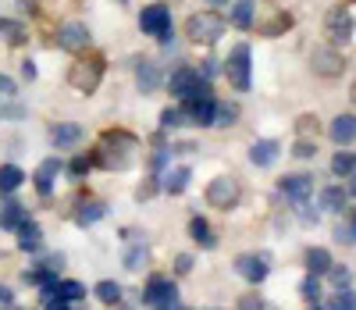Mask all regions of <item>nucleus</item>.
Here are the masks:
<instances>
[{"label":"nucleus","instance_id":"f257e3e1","mask_svg":"<svg viewBox=\"0 0 356 310\" xmlns=\"http://www.w3.org/2000/svg\"><path fill=\"white\" fill-rule=\"evenodd\" d=\"M136 150H139V139L132 132H122V129H118V132H104L100 143H97L93 161L100 168H107V171H125L136 161Z\"/></svg>","mask_w":356,"mask_h":310},{"label":"nucleus","instance_id":"f03ea898","mask_svg":"<svg viewBox=\"0 0 356 310\" xmlns=\"http://www.w3.org/2000/svg\"><path fill=\"white\" fill-rule=\"evenodd\" d=\"M186 33H189L193 43L211 47V43H218L221 33H225V18L214 15V11H200V15H193V18L186 22Z\"/></svg>","mask_w":356,"mask_h":310},{"label":"nucleus","instance_id":"7ed1b4c3","mask_svg":"<svg viewBox=\"0 0 356 310\" xmlns=\"http://www.w3.org/2000/svg\"><path fill=\"white\" fill-rule=\"evenodd\" d=\"M100 79H104V57H82V61H75L72 72H68L72 89L86 93V97H89V93H97Z\"/></svg>","mask_w":356,"mask_h":310},{"label":"nucleus","instance_id":"20e7f679","mask_svg":"<svg viewBox=\"0 0 356 310\" xmlns=\"http://www.w3.org/2000/svg\"><path fill=\"white\" fill-rule=\"evenodd\" d=\"M239 196H243V189L232 175H218L211 185H207V203L218 207V210H232L235 203H239Z\"/></svg>","mask_w":356,"mask_h":310},{"label":"nucleus","instance_id":"39448f33","mask_svg":"<svg viewBox=\"0 0 356 310\" xmlns=\"http://www.w3.org/2000/svg\"><path fill=\"white\" fill-rule=\"evenodd\" d=\"M171 93H175V97H182V100L207 97V93H211V82L200 79L196 68H178V72L171 75Z\"/></svg>","mask_w":356,"mask_h":310},{"label":"nucleus","instance_id":"423d86ee","mask_svg":"<svg viewBox=\"0 0 356 310\" xmlns=\"http://www.w3.org/2000/svg\"><path fill=\"white\" fill-rule=\"evenodd\" d=\"M310 65H314V72H317V75H324V79H339V75L346 72L342 54H339V50H332V47H314Z\"/></svg>","mask_w":356,"mask_h":310},{"label":"nucleus","instance_id":"0eeeda50","mask_svg":"<svg viewBox=\"0 0 356 310\" xmlns=\"http://www.w3.org/2000/svg\"><path fill=\"white\" fill-rule=\"evenodd\" d=\"M228 82L235 86V89H250V47L246 43H239L232 50V57H228Z\"/></svg>","mask_w":356,"mask_h":310},{"label":"nucleus","instance_id":"6e6552de","mask_svg":"<svg viewBox=\"0 0 356 310\" xmlns=\"http://www.w3.org/2000/svg\"><path fill=\"white\" fill-rule=\"evenodd\" d=\"M143 300L150 303V307H175V303H178L175 282H171V278H164V274H154L150 282H146V293H143Z\"/></svg>","mask_w":356,"mask_h":310},{"label":"nucleus","instance_id":"1a4fd4ad","mask_svg":"<svg viewBox=\"0 0 356 310\" xmlns=\"http://www.w3.org/2000/svg\"><path fill=\"white\" fill-rule=\"evenodd\" d=\"M139 29L146 36H161V33H168L171 29V11H168V4H150V8H143V15H139Z\"/></svg>","mask_w":356,"mask_h":310},{"label":"nucleus","instance_id":"9d476101","mask_svg":"<svg viewBox=\"0 0 356 310\" xmlns=\"http://www.w3.org/2000/svg\"><path fill=\"white\" fill-rule=\"evenodd\" d=\"M57 47L61 50H86L89 47V29L82 22H68L57 29Z\"/></svg>","mask_w":356,"mask_h":310},{"label":"nucleus","instance_id":"9b49d317","mask_svg":"<svg viewBox=\"0 0 356 310\" xmlns=\"http://www.w3.org/2000/svg\"><path fill=\"white\" fill-rule=\"evenodd\" d=\"M282 193L292 196V203H307L314 193V175H285L282 178Z\"/></svg>","mask_w":356,"mask_h":310},{"label":"nucleus","instance_id":"f8f14e48","mask_svg":"<svg viewBox=\"0 0 356 310\" xmlns=\"http://www.w3.org/2000/svg\"><path fill=\"white\" fill-rule=\"evenodd\" d=\"M328 36H332V43H349L353 40V11L335 8L328 15Z\"/></svg>","mask_w":356,"mask_h":310},{"label":"nucleus","instance_id":"ddd939ff","mask_svg":"<svg viewBox=\"0 0 356 310\" xmlns=\"http://www.w3.org/2000/svg\"><path fill=\"white\" fill-rule=\"evenodd\" d=\"M189 104V121L193 125H214V97L207 93V97H193V100H186Z\"/></svg>","mask_w":356,"mask_h":310},{"label":"nucleus","instance_id":"4468645a","mask_svg":"<svg viewBox=\"0 0 356 310\" xmlns=\"http://www.w3.org/2000/svg\"><path fill=\"white\" fill-rule=\"evenodd\" d=\"M278 150H282V146H278L275 139H260V143L250 146V161H253L257 168H271V164L278 161Z\"/></svg>","mask_w":356,"mask_h":310},{"label":"nucleus","instance_id":"2eb2a0df","mask_svg":"<svg viewBox=\"0 0 356 310\" xmlns=\"http://www.w3.org/2000/svg\"><path fill=\"white\" fill-rule=\"evenodd\" d=\"M57 171H61V161H57V157H47L36 168V189H40V196H50L54 193V175Z\"/></svg>","mask_w":356,"mask_h":310},{"label":"nucleus","instance_id":"dca6fc26","mask_svg":"<svg viewBox=\"0 0 356 310\" xmlns=\"http://www.w3.org/2000/svg\"><path fill=\"white\" fill-rule=\"evenodd\" d=\"M235 271H239L246 282H253V286H260L264 278H267V264H264V257L257 261V257H239L235 261Z\"/></svg>","mask_w":356,"mask_h":310},{"label":"nucleus","instance_id":"f3484780","mask_svg":"<svg viewBox=\"0 0 356 310\" xmlns=\"http://www.w3.org/2000/svg\"><path fill=\"white\" fill-rule=\"evenodd\" d=\"M136 82H139L143 93H157L161 89V68L154 65V61H143L139 72H136Z\"/></svg>","mask_w":356,"mask_h":310},{"label":"nucleus","instance_id":"a211bd4d","mask_svg":"<svg viewBox=\"0 0 356 310\" xmlns=\"http://www.w3.org/2000/svg\"><path fill=\"white\" fill-rule=\"evenodd\" d=\"M107 214V207L104 203H97V200H79V210H75V222L79 225H97L100 218Z\"/></svg>","mask_w":356,"mask_h":310},{"label":"nucleus","instance_id":"6ab92c4d","mask_svg":"<svg viewBox=\"0 0 356 310\" xmlns=\"http://www.w3.org/2000/svg\"><path fill=\"white\" fill-rule=\"evenodd\" d=\"M22 222H25V207H22L18 200H8L4 207H0V228L15 232V228H18Z\"/></svg>","mask_w":356,"mask_h":310},{"label":"nucleus","instance_id":"aec40b11","mask_svg":"<svg viewBox=\"0 0 356 310\" xmlns=\"http://www.w3.org/2000/svg\"><path fill=\"white\" fill-rule=\"evenodd\" d=\"M353 136H356V121H353V114H339V118H335V125H332V139H335L339 146H349Z\"/></svg>","mask_w":356,"mask_h":310},{"label":"nucleus","instance_id":"412c9836","mask_svg":"<svg viewBox=\"0 0 356 310\" xmlns=\"http://www.w3.org/2000/svg\"><path fill=\"white\" fill-rule=\"evenodd\" d=\"M18 246H22V250H40V242H43V235H40V225H33V222H22L18 228Z\"/></svg>","mask_w":356,"mask_h":310},{"label":"nucleus","instance_id":"4be33fe9","mask_svg":"<svg viewBox=\"0 0 356 310\" xmlns=\"http://www.w3.org/2000/svg\"><path fill=\"white\" fill-rule=\"evenodd\" d=\"M0 36H4L11 47H22L29 40V29L22 22H15V18H0Z\"/></svg>","mask_w":356,"mask_h":310},{"label":"nucleus","instance_id":"5701e85b","mask_svg":"<svg viewBox=\"0 0 356 310\" xmlns=\"http://www.w3.org/2000/svg\"><path fill=\"white\" fill-rule=\"evenodd\" d=\"M50 139H54V146H79V143H82V129L65 121V125H54Z\"/></svg>","mask_w":356,"mask_h":310},{"label":"nucleus","instance_id":"b1692460","mask_svg":"<svg viewBox=\"0 0 356 310\" xmlns=\"http://www.w3.org/2000/svg\"><path fill=\"white\" fill-rule=\"evenodd\" d=\"M189 235H193L200 246H207V250H214V246H218V239H214L211 225H207L203 218H193V222H189Z\"/></svg>","mask_w":356,"mask_h":310},{"label":"nucleus","instance_id":"393cba45","mask_svg":"<svg viewBox=\"0 0 356 310\" xmlns=\"http://www.w3.org/2000/svg\"><path fill=\"white\" fill-rule=\"evenodd\" d=\"M307 268H310V274H328V268H332V254H328V250H321V246H314V250H307Z\"/></svg>","mask_w":356,"mask_h":310},{"label":"nucleus","instance_id":"a878e982","mask_svg":"<svg viewBox=\"0 0 356 310\" xmlns=\"http://www.w3.org/2000/svg\"><path fill=\"white\" fill-rule=\"evenodd\" d=\"M189 175H193L189 168H171V171H164V182L161 185H164L168 193H182L186 185H189Z\"/></svg>","mask_w":356,"mask_h":310},{"label":"nucleus","instance_id":"bb28decb","mask_svg":"<svg viewBox=\"0 0 356 310\" xmlns=\"http://www.w3.org/2000/svg\"><path fill=\"white\" fill-rule=\"evenodd\" d=\"M22 182H25V175H22L18 164H4V168H0V193H15Z\"/></svg>","mask_w":356,"mask_h":310},{"label":"nucleus","instance_id":"cd10ccee","mask_svg":"<svg viewBox=\"0 0 356 310\" xmlns=\"http://www.w3.org/2000/svg\"><path fill=\"white\" fill-rule=\"evenodd\" d=\"M253 8H257V4H250V0H239V4L232 8V25L250 29V25H253Z\"/></svg>","mask_w":356,"mask_h":310},{"label":"nucleus","instance_id":"c85d7f7f","mask_svg":"<svg viewBox=\"0 0 356 310\" xmlns=\"http://www.w3.org/2000/svg\"><path fill=\"white\" fill-rule=\"evenodd\" d=\"M346 200H349V189H342V185H328V189L321 193V203L328 207V210H339Z\"/></svg>","mask_w":356,"mask_h":310},{"label":"nucleus","instance_id":"c756f323","mask_svg":"<svg viewBox=\"0 0 356 310\" xmlns=\"http://www.w3.org/2000/svg\"><path fill=\"white\" fill-rule=\"evenodd\" d=\"M25 282H33V286H54L57 282V271L47 264V268H33V271H25Z\"/></svg>","mask_w":356,"mask_h":310},{"label":"nucleus","instance_id":"7c9ffc66","mask_svg":"<svg viewBox=\"0 0 356 310\" xmlns=\"http://www.w3.org/2000/svg\"><path fill=\"white\" fill-rule=\"evenodd\" d=\"M289 25H292V18H289L285 11H278L271 22H264V25H260V33H264V36H282Z\"/></svg>","mask_w":356,"mask_h":310},{"label":"nucleus","instance_id":"2f4dec72","mask_svg":"<svg viewBox=\"0 0 356 310\" xmlns=\"http://www.w3.org/2000/svg\"><path fill=\"white\" fill-rule=\"evenodd\" d=\"M353 168H356V161H353V153H349V150L335 153V161H332V171H335V175L349 178V175H353Z\"/></svg>","mask_w":356,"mask_h":310},{"label":"nucleus","instance_id":"473e14b6","mask_svg":"<svg viewBox=\"0 0 356 310\" xmlns=\"http://www.w3.org/2000/svg\"><path fill=\"white\" fill-rule=\"evenodd\" d=\"M214 121H218V125H235V121H239V107H235V104L214 107Z\"/></svg>","mask_w":356,"mask_h":310},{"label":"nucleus","instance_id":"72a5a7b5","mask_svg":"<svg viewBox=\"0 0 356 310\" xmlns=\"http://www.w3.org/2000/svg\"><path fill=\"white\" fill-rule=\"evenodd\" d=\"M54 289L61 293L68 303H75V300H82V296H86V289H82L79 282H72V278H68V282H54Z\"/></svg>","mask_w":356,"mask_h":310},{"label":"nucleus","instance_id":"f704fd0d","mask_svg":"<svg viewBox=\"0 0 356 310\" xmlns=\"http://www.w3.org/2000/svg\"><path fill=\"white\" fill-rule=\"evenodd\" d=\"M97 296H100V303H118V300H122V286H118V282H100Z\"/></svg>","mask_w":356,"mask_h":310},{"label":"nucleus","instance_id":"c9c22d12","mask_svg":"<svg viewBox=\"0 0 356 310\" xmlns=\"http://www.w3.org/2000/svg\"><path fill=\"white\" fill-rule=\"evenodd\" d=\"M89 168H93V161H89V157H75V161L68 164V175H72V178H86Z\"/></svg>","mask_w":356,"mask_h":310},{"label":"nucleus","instance_id":"e433bc0d","mask_svg":"<svg viewBox=\"0 0 356 310\" xmlns=\"http://www.w3.org/2000/svg\"><path fill=\"white\" fill-rule=\"evenodd\" d=\"M161 125H164V129H178V125H182V111L168 107V111L161 114Z\"/></svg>","mask_w":356,"mask_h":310},{"label":"nucleus","instance_id":"4c0bfd02","mask_svg":"<svg viewBox=\"0 0 356 310\" xmlns=\"http://www.w3.org/2000/svg\"><path fill=\"white\" fill-rule=\"evenodd\" d=\"M303 296H307L310 303H317V300H321V286H317V274H310L307 282H303Z\"/></svg>","mask_w":356,"mask_h":310},{"label":"nucleus","instance_id":"58836bf2","mask_svg":"<svg viewBox=\"0 0 356 310\" xmlns=\"http://www.w3.org/2000/svg\"><path fill=\"white\" fill-rule=\"evenodd\" d=\"M332 307H335V310H342V307H346V310H353V307H356V300H353V293H349V289H342V293L332 300Z\"/></svg>","mask_w":356,"mask_h":310},{"label":"nucleus","instance_id":"ea45409f","mask_svg":"<svg viewBox=\"0 0 356 310\" xmlns=\"http://www.w3.org/2000/svg\"><path fill=\"white\" fill-rule=\"evenodd\" d=\"M143 261H146V250H129V254H125V268H129V271H136Z\"/></svg>","mask_w":356,"mask_h":310},{"label":"nucleus","instance_id":"a19ab883","mask_svg":"<svg viewBox=\"0 0 356 310\" xmlns=\"http://www.w3.org/2000/svg\"><path fill=\"white\" fill-rule=\"evenodd\" d=\"M335 239H339V242H346V246H353V222L339 225V228H335Z\"/></svg>","mask_w":356,"mask_h":310},{"label":"nucleus","instance_id":"79ce46f5","mask_svg":"<svg viewBox=\"0 0 356 310\" xmlns=\"http://www.w3.org/2000/svg\"><path fill=\"white\" fill-rule=\"evenodd\" d=\"M314 153H317V146H314L310 139H300V143H296V157H314Z\"/></svg>","mask_w":356,"mask_h":310},{"label":"nucleus","instance_id":"37998d69","mask_svg":"<svg viewBox=\"0 0 356 310\" xmlns=\"http://www.w3.org/2000/svg\"><path fill=\"white\" fill-rule=\"evenodd\" d=\"M15 93H18V89H15V82H11L8 75H0V97H15Z\"/></svg>","mask_w":356,"mask_h":310},{"label":"nucleus","instance_id":"c03bdc74","mask_svg":"<svg viewBox=\"0 0 356 310\" xmlns=\"http://www.w3.org/2000/svg\"><path fill=\"white\" fill-rule=\"evenodd\" d=\"M328 271L335 274V282H339L342 289H349V271H346V268H328Z\"/></svg>","mask_w":356,"mask_h":310},{"label":"nucleus","instance_id":"a18cd8bd","mask_svg":"<svg viewBox=\"0 0 356 310\" xmlns=\"http://www.w3.org/2000/svg\"><path fill=\"white\" fill-rule=\"evenodd\" d=\"M300 132H314L317 136V118H303L300 121Z\"/></svg>","mask_w":356,"mask_h":310},{"label":"nucleus","instance_id":"49530a36","mask_svg":"<svg viewBox=\"0 0 356 310\" xmlns=\"http://www.w3.org/2000/svg\"><path fill=\"white\" fill-rule=\"evenodd\" d=\"M175 268H178V274H186V271H193V257H186V254H182V257H178V264H175Z\"/></svg>","mask_w":356,"mask_h":310},{"label":"nucleus","instance_id":"de8ad7c7","mask_svg":"<svg viewBox=\"0 0 356 310\" xmlns=\"http://www.w3.org/2000/svg\"><path fill=\"white\" fill-rule=\"evenodd\" d=\"M0 303H4V307H11V303H15V293H11V289H4V286H0Z\"/></svg>","mask_w":356,"mask_h":310},{"label":"nucleus","instance_id":"09e8293b","mask_svg":"<svg viewBox=\"0 0 356 310\" xmlns=\"http://www.w3.org/2000/svg\"><path fill=\"white\" fill-rule=\"evenodd\" d=\"M22 75L25 79H36V65H33V61H25V65H22Z\"/></svg>","mask_w":356,"mask_h":310},{"label":"nucleus","instance_id":"8fccbe9b","mask_svg":"<svg viewBox=\"0 0 356 310\" xmlns=\"http://www.w3.org/2000/svg\"><path fill=\"white\" fill-rule=\"evenodd\" d=\"M214 72H218V65H214V57H207V61H203V75H214Z\"/></svg>","mask_w":356,"mask_h":310},{"label":"nucleus","instance_id":"3c124183","mask_svg":"<svg viewBox=\"0 0 356 310\" xmlns=\"http://www.w3.org/2000/svg\"><path fill=\"white\" fill-rule=\"evenodd\" d=\"M154 196V182L150 185H139V200H150Z\"/></svg>","mask_w":356,"mask_h":310},{"label":"nucleus","instance_id":"603ef678","mask_svg":"<svg viewBox=\"0 0 356 310\" xmlns=\"http://www.w3.org/2000/svg\"><path fill=\"white\" fill-rule=\"evenodd\" d=\"M164 164H168V150H161L157 157H154V168H164Z\"/></svg>","mask_w":356,"mask_h":310},{"label":"nucleus","instance_id":"864d4df0","mask_svg":"<svg viewBox=\"0 0 356 310\" xmlns=\"http://www.w3.org/2000/svg\"><path fill=\"white\" fill-rule=\"evenodd\" d=\"M18 8L22 11H36V0H18Z\"/></svg>","mask_w":356,"mask_h":310},{"label":"nucleus","instance_id":"5fc2aeb1","mask_svg":"<svg viewBox=\"0 0 356 310\" xmlns=\"http://www.w3.org/2000/svg\"><path fill=\"white\" fill-rule=\"evenodd\" d=\"M260 303H264L260 296H246V300H243V307H260Z\"/></svg>","mask_w":356,"mask_h":310},{"label":"nucleus","instance_id":"6e6d98bb","mask_svg":"<svg viewBox=\"0 0 356 310\" xmlns=\"http://www.w3.org/2000/svg\"><path fill=\"white\" fill-rule=\"evenodd\" d=\"M211 4H225V0H211Z\"/></svg>","mask_w":356,"mask_h":310},{"label":"nucleus","instance_id":"4d7b16f0","mask_svg":"<svg viewBox=\"0 0 356 310\" xmlns=\"http://www.w3.org/2000/svg\"><path fill=\"white\" fill-rule=\"evenodd\" d=\"M118 4H122V0H118Z\"/></svg>","mask_w":356,"mask_h":310}]
</instances>
